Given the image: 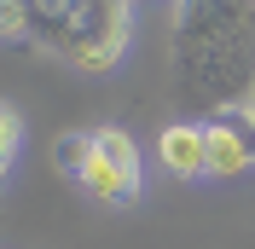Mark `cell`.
Wrapping results in <instances>:
<instances>
[{
  "mask_svg": "<svg viewBox=\"0 0 255 249\" xmlns=\"http://www.w3.org/2000/svg\"><path fill=\"white\" fill-rule=\"evenodd\" d=\"M174 81L197 110H232L255 93V0H180Z\"/></svg>",
  "mask_w": 255,
  "mask_h": 249,
  "instance_id": "1",
  "label": "cell"
},
{
  "mask_svg": "<svg viewBox=\"0 0 255 249\" xmlns=\"http://www.w3.org/2000/svg\"><path fill=\"white\" fill-rule=\"evenodd\" d=\"M128 35H133V17H128V0H76V17H70V41H64L58 58L81 76H105L116 70V58L128 52Z\"/></svg>",
  "mask_w": 255,
  "mask_h": 249,
  "instance_id": "2",
  "label": "cell"
},
{
  "mask_svg": "<svg viewBox=\"0 0 255 249\" xmlns=\"http://www.w3.org/2000/svg\"><path fill=\"white\" fill-rule=\"evenodd\" d=\"M81 186L93 191L99 203H116V209H128L139 197V145H133V133L93 127V162L81 174Z\"/></svg>",
  "mask_w": 255,
  "mask_h": 249,
  "instance_id": "3",
  "label": "cell"
},
{
  "mask_svg": "<svg viewBox=\"0 0 255 249\" xmlns=\"http://www.w3.org/2000/svg\"><path fill=\"white\" fill-rule=\"evenodd\" d=\"M203 133H209V174L215 180H232V174H244L255 162V116H250V105H232L221 116H209Z\"/></svg>",
  "mask_w": 255,
  "mask_h": 249,
  "instance_id": "4",
  "label": "cell"
},
{
  "mask_svg": "<svg viewBox=\"0 0 255 249\" xmlns=\"http://www.w3.org/2000/svg\"><path fill=\"white\" fill-rule=\"evenodd\" d=\"M157 156L162 168L180 174V180H197V174H209V133L203 122H174L157 133Z\"/></svg>",
  "mask_w": 255,
  "mask_h": 249,
  "instance_id": "5",
  "label": "cell"
},
{
  "mask_svg": "<svg viewBox=\"0 0 255 249\" xmlns=\"http://www.w3.org/2000/svg\"><path fill=\"white\" fill-rule=\"evenodd\" d=\"M12 6H23L29 41L64 52V41H70V17H76V0H12Z\"/></svg>",
  "mask_w": 255,
  "mask_h": 249,
  "instance_id": "6",
  "label": "cell"
},
{
  "mask_svg": "<svg viewBox=\"0 0 255 249\" xmlns=\"http://www.w3.org/2000/svg\"><path fill=\"white\" fill-rule=\"evenodd\" d=\"M52 162H58V174L81 180V174H87V162H93V133H64V139L52 145Z\"/></svg>",
  "mask_w": 255,
  "mask_h": 249,
  "instance_id": "7",
  "label": "cell"
},
{
  "mask_svg": "<svg viewBox=\"0 0 255 249\" xmlns=\"http://www.w3.org/2000/svg\"><path fill=\"white\" fill-rule=\"evenodd\" d=\"M17 133H23V122H17L12 105H6V110H0V162H12V156H17Z\"/></svg>",
  "mask_w": 255,
  "mask_h": 249,
  "instance_id": "8",
  "label": "cell"
},
{
  "mask_svg": "<svg viewBox=\"0 0 255 249\" xmlns=\"http://www.w3.org/2000/svg\"><path fill=\"white\" fill-rule=\"evenodd\" d=\"M250 116H255V93H250Z\"/></svg>",
  "mask_w": 255,
  "mask_h": 249,
  "instance_id": "9",
  "label": "cell"
}]
</instances>
